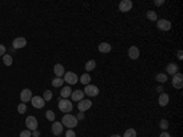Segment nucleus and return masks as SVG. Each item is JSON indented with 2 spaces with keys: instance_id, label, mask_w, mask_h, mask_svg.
Returning <instances> with one entry per match:
<instances>
[{
  "instance_id": "obj_12",
  "label": "nucleus",
  "mask_w": 183,
  "mask_h": 137,
  "mask_svg": "<svg viewBox=\"0 0 183 137\" xmlns=\"http://www.w3.org/2000/svg\"><path fill=\"white\" fill-rule=\"evenodd\" d=\"M31 99H32V92H31V89H28V88L22 89V92H21V101H22L23 103H26V102H29Z\"/></svg>"
},
{
  "instance_id": "obj_39",
  "label": "nucleus",
  "mask_w": 183,
  "mask_h": 137,
  "mask_svg": "<svg viewBox=\"0 0 183 137\" xmlns=\"http://www.w3.org/2000/svg\"><path fill=\"white\" fill-rule=\"evenodd\" d=\"M77 118H78V120H82V119H83V118H84V114H83V113H79V114H78V116H77Z\"/></svg>"
},
{
  "instance_id": "obj_8",
  "label": "nucleus",
  "mask_w": 183,
  "mask_h": 137,
  "mask_svg": "<svg viewBox=\"0 0 183 137\" xmlns=\"http://www.w3.org/2000/svg\"><path fill=\"white\" fill-rule=\"evenodd\" d=\"M90 107H92V101H89V99H82V101H79V103H78V110H79L81 113H84V111L88 110Z\"/></svg>"
},
{
  "instance_id": "obj_16",
  "label": "nucleus",
  "mask_w": 183,
  "mask_h": 137,
  "mask_svg": "<svg viewBox=\"0 0 183 137\" xmlns=\"http://www.w3.org/2000/svg\"><path fill=\"white\" fill-rule=\"evenodd\" d=\"M71 94H72V88H71L70 86L64 87V88L61 89V92H60V96H61L64 99H67L68 97H71Z\"/></svg>"
},
{
  "instance_id": "obj_25",
  "label": "nucleus",
  "mask_w": 183,
  "mask_h": 137,
  "mask_svg": "<svg viewBox=\"0 0 183 137\" xmlns=\"http://www.w3.org/2000/svg\"><path fill=\"white\" fill-rule=\"evenodd\" d=\"M53 86L54 87H61L62 86V83H64V78H61V77H56V78H54L53 80Z\"/></svg>"
},
{
  "instance_id": "obj_14",
  "label": "nucleus",
  "mask_w": 183,
  "mask_h": 137,
  "mask_svg": "<svg viewBox=\"0 0 183 137\" xmlns=\"http://www.w3.org/2000/svg\"><path fill=\"white\" fill-rule=\"evenodd\" d=\"M128 57L132 59V60H137L139 58V49L135 47V45H133V47L129 48L128 50Z\"/></svg>"
},
{
  "instance_id": "obj_36",
  "label": "nucleus",
  "mask_w": 183,
  "mask_h": 137,
  "mask_svg": "<svg viewBox=\"0 0 183 137\" xmlns=\"http://www.w3.org/2000/svg\"><path fill=\"white\" fill-rule=\"evenodd\" d=\"M160 137H171V136H170V133H167L166 131H164V132L160 135Z\"/></svg>"
},
{
  "instance_id": "obj_10",
  "label": "nucleus",
  "mask_w": 183,
  "mask_h": 137,
  "mask_svg": "<svg viewBox=\"0 0 183 137\" xmlns=\"http://www.w3.org/2000/svg\"><path fill=\"white\" fill-rule=\"evenodd\" d=\"M132 6H133V4H132L131 0H122V2L120 3V5H118V8H120V10H121L122 12L129 11V10L132 9Z\"/></svg>"
},
{
  "instance_id": "obj_40",
  "label": "nucleus",
  "mask_w": 183,
  "mask_h": 137,
  "mask_svg": "<svg viewBox=\"0 0 183 137\" xmlns=\"http://www.w3.org/2000/svg\"><path fill=\"white\" fill-rule=\"evenodd\" d=\"M162 88H164V87H161V86H159V87L156 88V89H158V92H162Z\"/></svg>"
},
{
  "instance_id": "obj_7",
  "label": "nucleus",
  "mask_w": 183,
  "mask_h": 137,
  "mask_svg": "<svg viewBox=\"0 0 183 137\" xmlns=\"http://www.w3.org/2000/svg\"><path fill=\"white\" fill-rule=\"evenodd\" d=\"M31 103H32V105H33L34 108H37V109H42V108L44 107V104H45V101H44V98H42V97L37 96V97H32Z\"/></svg>"
},
{
  "instance_id": "obj_23",
  "label": "nucleus",
  "mask_w": 183,
  "mask_h": 137,
  "mask_svg": "<svg viewBox=\"0 0 183 137\" xmlns=\"http://www.w3.org/2000/svg\"><path fill=\"white\" fill-rule=\"evenodd\" d=\"M95 69V61L94 60H89L87 64H85V70L87 71H93Z\"/></svg>"
},
{
  "instance_id": "obj_35",
  "label": "nucleus",
  "mask_w": 183,
  "mask_h": 137,
  "mask_svg": "<svg viewBox=\"0 0 183 137\" xmlns=\"http://www.w3.org/2000/svg\"><path fill=\"white\" fill-rule=\"evenodd\" d=\"M164 0H155V2H154V4L156 5V6H161V5H164Z\"/></svg>"
},
{
  "instance_id": "obj_41",
  "label": "nucleus",
  "mask_w": 183,
  "mask_h": 137,
  "mask_svg": "<svg viewBox=\"0 0 183 137\" xmlns=\"http://www.w3.org/2000/svg\"><path fill=\"white\" fill-rule=\"evenodd\" d=\"M111 137H121V136H120V135H112Z\"/></svg>"
},
{
  "instance_id": "obj_28",
  "label": "nucleus",
  "mask_w": 183,
  "mask_h": 137,
  "mask_svg": "<svg viewBox=\"0 0 183 137\" xmlns=\"http://www.w3.org/2000/svg\"><path fill=\"white\" fill-rule=\"evenodd\" d=\"M155 78H156V81H159V82H161V83L167 81V76H166L165 74H158Z\"/></svg>"
},
{
  "instance_id": "obj_1",
  "label": "nucleus",
  "mask_w": 183,
  "mask_h": 137,
  "mask_svg": "<svg viewBox=\"0 0 183 137\" xmlns=\"http://www.w3.org/2000/svg\"><path fill=\"white\" fill-rule=\"evenodd\" d=\"M61 124L64 126H66V127H70V128L76 127V125H77V118L73 116V115H71V114H66V115H64Z\"/></svg>"
},
{
  "instance_id": "obj_19",
  "label": "nucleus",
  "mask_w": 183,
  "mask_h": 137,
  "mask_svg": "<svg viewBox=\"0 0 183 137\" xmlns=\"http://www.w3.org/2000/svg\"><path fill=\"white\" fill-rule=\"evenodd\" d=\"M166 70H167V74H170V75H175V74H177V71H178V65L177 64H175V63H171V64H168L167 65V67H166Z\"/></svg>"
},
{
  "instance_id": "obj_4",
  "label": "nucleus",
  "mask_w": 183,
  "mask_h": 137,
  "mask_svg": "<svg viewBox=\"0 0 183 137\" xmlns=\"http://www.w3.org/2000/svg\"><path fill=\"white\" fill-rule=\"evenodd\" d=\"M59 108H60V110H61L62 113H70V111L73 109L72 103H71L68 99H64V98L59 102Z\"/></svg>"
},
{
  "instance_id": "obj_11",
  "label": "nucleus",
  "mask_w": 183,
  "mask_h": 137,
  "mask_svg": "<svg viewBox=\"0 0 183 137\" xmlns=\"http://www.w3.org/2000/svg\"><path fill=\"white\" fill-rule=\"evenodd\" d=\"M62 131H64V125L61 122H59V121H55L53 124V126H52V132L55 136H59V135H61Z\"/></svg>"
},
{
  "instance_id": "obj_27",
  "label": "nucleus",
  "mask_w": 183,
  "mask_h": 137,
  "mask_svg": "<svg viewBox=\"0 0 183 137\" xmlns=\"http://www.w3.org/2000/svg\"><path fill=\"white\" fill-rule=\"evenodd\" d=\"M43 98H44V101H52L53 92H52V91H45L44 94H43Z\"/></svg>"
},
{
  "instance_id": "obj_6",
  "label": "nucleus",
  "mask_w": 183,
  "mask_h": 137,
  "mask_svg": "<svg viewBox=\"0 0 183 137\" xmlns=\"http://www.w3.org/2000/svg\"><path fill=\"white\" fill-rule=\"evenodd\" d=\"M26 126L28 127L29 131L37 130V127H38V121H37V119H35L34 116H28V118L26 119Z\"/></svg>"
},
{
  "instance_id": "obj_20",
  "label": "nucleus",
  "mask_w": 183,
  "mask_h": 137,
  "mask_svg": "<svg viewBox=\"0 0 183 137\" xmlns=\"http://www.w3.org/2000/svg\"><path fill=\"white\" fill-rule=\"evenodd\" d=\"M100 53H110L111 52V45L108 43H100L99 47H98Z\"/></svg>"
},
{
  "instance_id": "obj_13",
  "label": "nucleus",
  "mask_w": 183,
  "mask_h": 137,
  "mask_svg": "<svg viewBox=\"0 0 183 137\" xmlns=\"http://www.w3.org/2000/svg\"><path fill=\"white\" fill-rule=\"evenodd\" d=\"M158 27L161 31H170L171 29V22L167 20H159L158 21Z\"/></svg>"
},
{
  "instance_id": "obj_21",
  "label": "nucleus",
  "mask_w": 183,
  "mask_h": 137,
  "mask_svg": "<svg viewBox=\"0 0 183 137\" xmlns=\"http://www.w3.org/2000/svg\"><path fill=\"white\" fill-rule=\"evenodd\" d=\"M90 80H92V77L88 75V74H83L82 76H81V83H83V84H89V82H90Z\"/></svg>"
},
{
  "instance_id": "obj_32",
  "label": "nucleus",
  "mask_w": 183,
  "mask_h": 137,
  "mask_svg": "<svg viewBox=\"0 0 183 137\" xmlns=\"http://www.w3.org/2000/svg\"><path fill=\"white\" fill-rule=\"evenodd\" d=\"M20 137H32V132L29 130H25L20 133Z\"/></svg>"
},
{
  "instance_id": "obj_26",
  "label": "nucleus",
  "mask_w": 183,
  "mask_h": 137,
  "mask_svg": "<svg viewBox=\"0 0 183 137\" xmlns=\"http://www.w3.org/2000/svg\"><path fill=\"white\" fill-rule=\"evenodd\" d=\"M135 136H137V132H135L134 128H128V130H126V132H125V135H123V137H135Z\"/></svg>"
},
{
  "instance_id": "obj_17",
  "label": "nucleus",
  "mask_w": 183,
  "mask_h": 137,
  "mask_svg": "<svg viewBox=\"0 0 183 137\" xmlns=\"http://www.w3.org/2000/svg\"><path fill=\"white\" fill-rule=\"evenodd\" d=\"M168 101H170V97L167 93H161L160 97H159V104L161 107H166L168 104Z\"/></svg>"
},
{
  "instance_id": "obj_24",
  "label": "nucleus",
  "mask_w": 183,
  "mask_h": 137,
  "mask_svg": "<svg viewBox=\"0 0 183 137\" xmlns=\"http://www.w3.org/2000/svg\"><path fill=\"white\" fill-rule=\"evenodd\" d=\"M147 17H148L150 21H156V20H158V15H156V12L153 11V10H149V11L147 12Z\"/></svg>"
},
{
  "instance_id": "obj_2",
  "label": "nucleus",
  "mask_w": 183,
  "mask_h": 137,
  "mask_svg": "<svg viewBox=\"0 0 183 137\" xmlns=\"http://www.w3.org/2000/svg\"><path fill=\"white\" fill-rule=\"evenodd\" d=\"M83 92H84V94H87L89 97H97L99 94V88L93 84H87Z\"/></svg>"
},
{
  "instance_id": "obj_29",
  "label": "nucleus",
  "mask_w": 183,
  "mask_h": 137,
  "mask_svg": "<svg viewBox=\"0 0 183 137\" xmlns=\"http://www.w3.org/2000/svg\"><path fill=\"white\" fill-rule=\"evenodd\" d=\"M45 116H47V119H48L49 121H54V119H55V114H54V111H52V110H48L47 113H45Z\"/></svg>"
},
{
  "instance_id": "obj_31",
  "label": "nucleus",
  "mask_w": 183,
  "mask_h": 137,
  "mask_svg": "<svg viewBox=\"0 0 183 137\" xmlns=\"http://www.w3.org/2000/svg\"><path fill=\"white\" fill-rule=\"evenodd\" d=\"M160 128H162L164 131H165V130H167V128H168V121H167V120H165V119H164V120H161V121H160Z\"/></svg>"
},
{
  "instance_id": "obj_18",
  "label": "nucleus",
  "mask_w": 183,
  "mask_h": 137,
  "mask_svg": "<svg viewBox=\"0 0 183 137\" xmlns=\"http://www.w3.org/2000/svg\"><path fill=\"white\" fill-rule=\"evenodd\" d=\"M54 72H55L56 77H61V76L65 75V69H64V66L61 64H56L54 66Z\"/></svg>"
},
{
  "instance_id": "obj_9",
  "label": "nucleus",
  "mask_w": 183,
  "mask_h": 137,
  "mask_svg": "<svg viewBox=\"0 0 183 137\" xmlns=\"http://www.w3.org/2000/svg\"><path fill=\"white\" fill-rule=\"evenodd\" d=\"M26 44H27V40H26L23 37H17V38H15L14 42H12V45H14L15 49H21V48L25 47Z\"/></svg>"
},
{
  "instance_id": "obj_22",
  "label": "nucleus",
  "mask_w": 183,
  "mask_h": 137,
  "mask_svg": "<svg viewBox=\"0 0 183 137\" xmlns=\"http://www.w3.org/2000/svg\"><path fill=\"white\" fill-rule=\"evenodd\" d=\"M3 61H4V64H5L6 66H10V65L12 64V58H11V55L4 54V55H3Z\"/></svg>"
},
{
  "instance_id": "obj_3",
  "label": "nucleus",
  "mask_w": 183,
  "mask_h": 137,
  "mask_svg": "<svg viewBox=\"0 0 183 137\" xmlns=\"http://www.w3.org/2000/svg\"><path fill=\"white\" fill-rule=\"evenodd\" d=\"M172 86L176 88V89H181L183 87V75L177 72L173 75L172 77Z\"/></svg>"
},
{
  "instance_id": "obj_37",
  "label": "nucleus",
  "mask_w": 183,
  "mask_h": 137,
  "mask_svg": "<svg viewBox=\"0 0 183 137\" xmlns=\"http://www.w3.org/2000/svg\"><path fill=\"white\" fill-rule=\"evenodd\" d=\"M39 135H40V132H39L38 130H34V131H33V136H34V137H39Z\"/></svg>"
},
{
  "instance_id": "obj_5",
  "label": "nucleus",
  "mask_w": 183,
  "mask_h": 137,
  "mask_svg": "<svg viewBox=\"0 0 183 137\" xmlns=\"http://www.w3.org/2000/svg\"><path fill=\"white\" fill-rule=\"evenodd\" d=\"M64 81H66L68 84H76L77 81H78V77H77V75L75 72L68 71V72H66L64 75Z\"/></svg>"
},
{
  "instance_id": "obj_30",
  "label": "nucleus",
  "mask_w": 183,
  "mask_h": 137,
  "mask_svg": "<svg viewBox=\"0 0 183 137\" xmlns=\"http://www.w3.org/2000/svg\"><path fill=\"white\" fill-rule=\"evenodd\" d=\"M26 110H27V107H26V104H25V103L18 104V107H17V111H18L20 114H25V113H26Z\"/></svg>"
},
{
  "instance_id": "obj_38",
  "label": "nucleus",
  "mask_w": 183,
  "mask_h": 137,
  "mask_svg": "<svg viewBox=\"0 0 183 137\" xmlns=\"http://www.w3.org/2000/svg\"><path fill=\"white\" fill-rule=\"evenodd\" d=\"M177 58H178L179 60H182V50H178V52H177Z\"/></svg>"
},
{
  "instance_id": "obj_15",
  "label": "nucleus",
  "mask_w": 183,
  "mask_h": 137,
  "mask_svg": "<svg viewBox=\"0 0 183 137\" xmlns=\"http://www.w3.org/2000/svg\"><path fill=\"white\" fill-rule=\"evenodd\" d=\"M71 98H72V101H75V102H79V101H82V99L84 98V92H83V91H81V89L73 91L72 94H71Z\"/></svg>"
},
{
  "instance_id": "obj_33",
  "label": "nucleus",
  "mask_w": 183,
  "mask_h": 137,
  "mask_svg": "<svg viewBox=\"0 0 183 137\" xmlns=\"http://www.w3.org/2000/svg\"><path fill=\"white\" fill-rule=\"evenodd\" d=\"M66 137H76V133L73 132V130H68L66 132Z\"/></svg>"
},
{
  "instance_id": "obj_34",
  "label": "nucleus",
  "mask_w": 183,
  "mask_h": 137,
  "mask_svg": "<svg viewBox=\"0 0 183 137\" xmlns=\"http://www.w3.org/2000/svg\"><path fill=\"white\" fill-rule=\"evenodd\" d=\"M5 52H6V48L4 47V45L0 44V55H4V54H5Z\"/></svg>"
}]
</instances>
